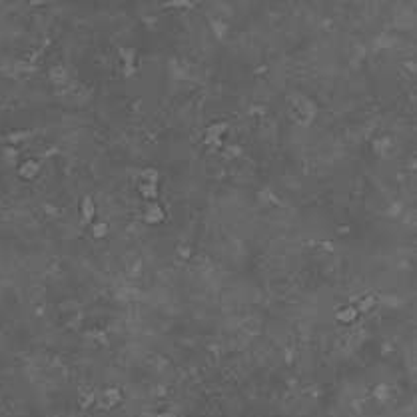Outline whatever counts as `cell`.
Wrapping results in <instances>:
<instances>
[{"mask_svg": "<svg viewBox=\"0 0 417 417\" xmlns=\"http://www.w3.org/2000/svg\"><path fill=\"white\" fill-rule=\"evenodd\" d=\"M357 316H359V310L355 308V306H345V308H341L339 312H337V322L339 324H353L355 320H357Z\"/></svg>", "mask_w": 417, "mask_h": 417, "instance_id": "obj_1", "label": "cell"}]
</instances>
